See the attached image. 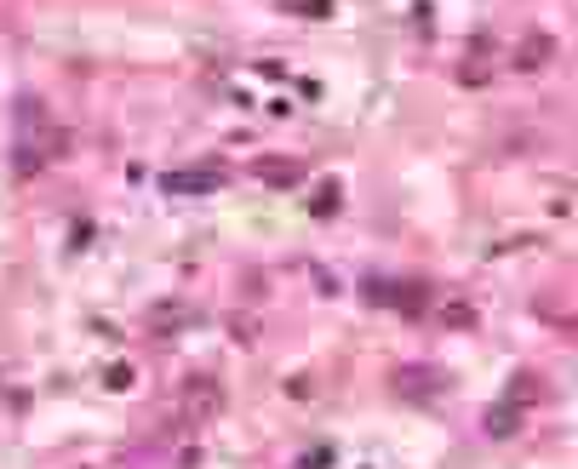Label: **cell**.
<instances>
[{"mask_svg": "<svg viewBox=\"0 0 578 469\" xmlns=\"http://www.w3.org/2000/svg\"><path fill=\"white\" fill-rule=\"evenodd\" d=\"M178 407H184V418H189V424H207V418H218L224 389L212 384V378H189V384H184V401H178Z\"/></svg>", "mask_w": 578, "mask_h": 469, "instance_id": "cell-1", "label": "cell"}, {"mask_svg": "<svg viewBox=\"0 0 578 469\" xmlns=\"http://www.w3.org/2000/svg\"><path fill=\"white\" fill-rule=\"evenodd\" d=\"M550 58H555V41H550V34H533V41L521 46V69H544Z\"/></svg>", "mask_w": 578, "mask_h": 469, "instance_id": "cell-2", "label": "cell"}]
</instances>
